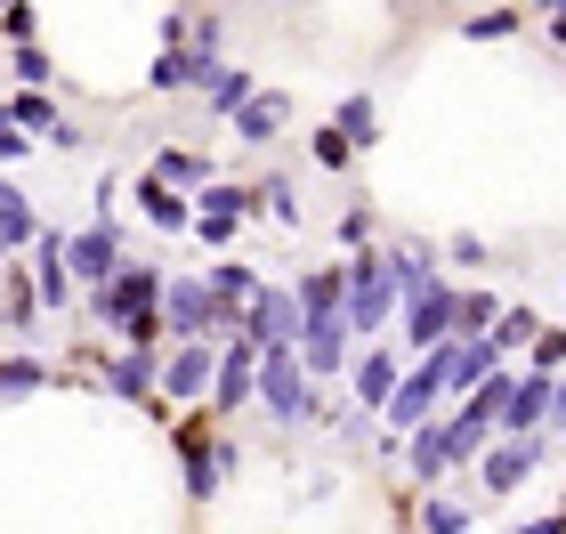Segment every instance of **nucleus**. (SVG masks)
<instances>
[{"instance_id": "obj_20", "label": "nucleus", "mask_w": 566, "mask_h": 534, "mask_svg": "<svg viewBox=\"0 0 566 534\" xmlns=\"http://www.w3.org/2000/svg\"><path fill=\"white\" fill-rule=\"evenodd\" d=\"M138 211H146V227H163V235H187V227H195V202H187V195H170L154 170L138 178Z\"/></svg>"}, {"instance_id": "obj_10", "label": "nucleus", "mask_w": 566, "mask_h": 534, "mask_svg": "<svg viewBox=\"0 0 566 534\" xmlns=\"http://www.w3.org/2000/svg\"><path fill=\"white\" fill-rule=\"evenodd\" d=\"M251 397H260V341H227L219 348V380H211V405H219V413H243V405Z\"/></svg>"}, {"instance_id": "obj_6", "label": "nucleus", "mask_w": 566, "mask_h": 534, "mask_svg": "<svg viewBox=\"0 0 566 534\" xmlns=\"http://www.w3.org/2000/svg\"><path fill=\"white\" fill-rule=\"evenodd\" d=\"M437 397H446V348L421 356V365H405V380H397V397H389V413H380V421H389L397 438H405V429H429L437 421Z\"/></svg>"}, {"instance_id": "obj_23", "label": "nucleus", "mask_w": 566, "mask_h": 534, "mask_svg": "<svg viewBox=\"0 0 566 534\" xmlns=\"http://www.w3.org/2000/svg\"><path fill=\"white\" fill-rule=\"evenodd\" d=\"M9 122H17V130H24V138H33V130H41L49 146H57V138L73 130V122H57V106H49V90H17V97H9Z\"/></svg>"}, {"instance_id": "obj_26", "label": "nucleus", "mask_w": 566, "mask_h": 534, "mask_svg": "<svg viewBox=\"0 0 566 534\" xmlns=\"http://www.w3.org/2000/svg\"><path fill=\"white\" fill-rule=\"evenodd\" d=\"M251 97H260V90H251V73H235V65H219V82H211V90H202V106H211V114H227V122H235V114L251 106Z\"/></svg>"}, {"instance_id": "obj_16", "label": "nucleus", "mask_w": 566, "mask_h": 534, "mask_svg": "<svg viewBox=\"0 0 566 534\" xmlns=\"http://www.w3.org/2000/svg\"><path fill=\"white\" fill-rule=\"evenodd\" d=\"M106 389L122 405H146L154 389H163V348H122L114 365H106Z\"/></svg>"}, {"instance_id": "obj_4", "label": "nucleus", "mask_w": 566, "mask_h": 534, "mask_svg": "<svg viewBox=\"0 0 566 534\" xmlns=\"http://www.w3.org/2000/svg\"><path fill=\"white\" fill-rule=\"evenodd\" d=\"M65 268H73V284H90V292H106L122 268V219H90L82 235H65Z\"/></svg>"}, {"instance_id": "obj_9", "label": "nucleus", "mask_w": 566, "mask_h": 534, "mask_svg": "<svg viewBox=\"0 0 566 534\" xmlns=\"http://www.w3.org/2000/svg\"><path fill=\"white\" fill-rule=\"evenodd\" d=\"M260 211V195L251 187H227V178H211V187L195 195V227H202V243H235V227Z\"/></svg>"}, {"instance_id": "obj_44", "label": "nucleus", "mask_w": 566, "mask_h": 534, "mask_svg": "<svg viewBox=\"0 0 566 534\" xmlns=\"http://www.w3.org/2000/svg\"><path fill=\"white\" fill-rule=\"evenodd\" d=\"M0 122H9V97H0Z\"/></svg>"}, {"instance_id": "obj_41", "label": "nucleus", "mask_w": 566, "mask_h": 534, "mask_svg": "<svg viewBox=\"0 0 566 534\" xmlns=\"http://www.w3.org/2000/svg\"><path fill=\"white\" fill-rule=\"evenodd\" d=\"M510 534H566V519L551 511V519H526V526H510Z\"/></svg>"}, {"instance_id": "obj_15", "label": "nucleus", "mask_w": 566, "mask_h": 534, "mask_svg": "<svg viewBox=\"0 0 566 534\" xmlns=\"http://www.w3.org/2000/svg\"><path fill=\"white\" fill-rule=\"evenodd\" d=\"M300 316L307 324H348V268H307L300 275Z\"/></svg>"}, {"instance_id": "obj_21", "label": "nucleus", "mask_w": 566, "mask_h": 534, "mask_svg": "<svg viewBox=\"0 0 566 534\" xmlns=\"http://www.w3.org/2000/svg\"><path fill=\"white\" fill-rule=\"evenodd\" d=\"M202 284H211V300H219V316H227V324H243V316H251V300L268 292L260 275H251V268H235V260H227V268H211Z\"/></svg>"}, {"instance_id": "obj_5", "label": "nucleus", "mask_w": 566, "mask_h": 534, "mask_svg": "<svg viewBox=\"0 0 566 534\" xmlns=\"http://www.w3.org/2000/svg\"><path fill=\"white\" fill-rule=\"evenodd\" d=\"M397 308V284H389V251H356L348 268V333H380Z\"/></svg>"}, {"instance_id": "obj_31", "label": "nucleus", "mask_w": 566, "mask_h": 534, "mask_svg": "<svg viewBox=\"0 0 566 534\" xmlns=\"http://www.w3.org/2000/svg\"><path fill=\"white\" fill-rule=\"evenodd\" d=\"M461 33L470 41H510V33H526V17L518 9H478V17H461Z\"/></svg>"}, {"instance_id": "obj_42", "label": "nucleus", "mask_w": 566, "mask_h": 534, "mask_svg": "<svg viewBox=\"0 0 566 534\" xmlns=\"http://www.w3.org/2000/svg\"><path fill=\"white\" fill-rule=\"evenodd\" d=\"M551 33H558V41H566V9H551Z\"/></svg>"}, {"instance_id": "obj_2", "label": "nucleus", "mask_w": 566, "mask_h": 534, "mask_svg": "<svg viewBox=\"0 0 566 534\" xmlns=\"http://www.w3.org/2000/svg\"><path fill=\"white\" fill-rule=\"evenodd\" d=\"M260 405H268V421H283V429L316 421V380L300 373V348H260Z\"/></svg>"}, {"instance_id": "obj_8", "label": "nucleus", "mask_w": 566, "mask_h": 534, "mask_svg": "<svg viewBox=\"0 0 566 534\" xmlns=\"http://www.w3.org/2000/svg\"><path fill=\"white\" fill-rule=\"evenodd\" d=\"M300 333H307V316H300V284H268L260 300H251L243 341H260V348H300Z\"/></svg>"}, {"instance_id": "obj_7", "label": "nucleus", "mask_w": 566, "mask_h": 534, "mask_svg": "<svg viewBox=\"0 0 566 534\" xmlns=\"http://www.w3.org/2000/svg\"><path fill=\"white\" fill-rule=\"evenodd\" d=\"M163 333L187 348V341H219V333H235V324L219 316V300H211V284H170V300H163Z\"/></svg>"}, {"instance_id": "obj_40", "label": "nucleus", "mask_w": 566, "mask_h": 534, "mask_svg": "<svg viewBox=\"0 0 566 534\" xmlns=\"http://www.w3.org/2000/svg\"><path fill=\"white\" fill-rule=\"evenodd\" d=\"M17 82H49V57H41V49H17Z\"/></svg>"}, {"instance_id": "obj_25", "label": "nucleus", "mask_w": 566, "mask_h": 534, "mask_svg": "<svg viewBox=\"0 0 566 534\" xmlns=\"http://www.w3.org/2000/svg\"><path fill=\"white\" fill-rule=\"evenodd\" d=\"M0 243L24 251V243H41V227H33V202H24L17 178H0Z\"/></svg>"}, {"instance_id": "obj_27", "label": "nucleus", "mask_w": 566, "mask_h": 534, "mask_svg": "<svg viewBox=\"0 0 566 534\" xmlns=\"http://www.w3.org/2000/svg\"><path fill=\"white\" fill-rule=\"evenodd\" d=\"M332 130H340L348 146H373L380 138V114H373V97L356 90V97H340V114H332Z\"/></svg>"}, {"instance_id": "obj_28", "label": "nucleus", "mask_w": 566, "mask_h": 534, "mask_svg": "<svg viewBox=\"0 0 566 534\" xmlns=\"http://www.w3.org/2000/svg\"><path fill=\"white\" fill-rule=\"evenodd\" d=\"M283 114H292V106H283V97H268V90H260V97H251V106L235 114V130H243L251 146H268V138L283 130Z\"/></svg>"}, {"instance_id": "obj_11", "label": "nucleus", "mask_w": 566, "mask_h": 534, "mask_svg": "<svg viewBox=\"0 0 566 534\" xmlns=\"http://www.w3.org/2000/svg\"><path fill=\"white\" fill-rule=\"evenodd\" d=\"M211 380H219V348H211V341H187V348L163 356V397H170V405H195Z\"/></svg>"}, {"instance_id": "obj_19", "label": "nucleus", "mask_w": 566, "mask_h": 534, "mask_svg": "<svg viewBox=\"0 0 566 534\" xmlns=\"http://www.w3.org/2000/svg\"><path fill=\"white\" fill-rule=\"evenodd\" d=\"M33 292H41V308H65V300H73L65 235H41V243H33Z\"/></svg>"}, {"instance_id": "obj_1", "label": "nucleus", "mask_w": 566, "mask_h": 534, "mask_svg": "<svg viewBox=\"0 0 566 534\" xmlns=\"http://www.w3.org/2000/svg\"><path fill=\"white\" fill-rule=\"evenodd\" d=\"M163 300H170L163 268H122L106 292H90V316L122 324V348H154V341H163Z\"/></svg>"}, {"instance_id": "obj_18", "label": "nucleus", "mask_w": 566, "mask_h": 534, "mask_svg": "<svg viewBox=\"0 0 566 534\" xmlns=\"http://www.w3.org/2000/svg\"><path fill=\"white\" fill-rule=\"evenodd\" d=\"M146 82H154V90H211V82H219V57H202V49H163Z\"/></svg>"}, {"instance_id": "obj_43", "label": "nucleus", "mask_w": 566, "mask_h": 534, "mask_svg": "<svg viewBox=\"0 0 566 534\" xmlns=\"http://www.w3.org/2000/svg\"><path fill=\"white\" fill-rule=\"evenodd\" d=\"M551 421H558V429H566V380H558V413H551Z\"/></svg>"}, {"instance_id": "obj_36", "label": "nucleus", "mask_w": 566, "mask_h": 534, "mask_svg": "<svg viewBox=\"0 0 566 534\" xmlns=\"http://www.w3.org/2000/svg\"><path fill=\"white\" fill-rule=\"evenodd\" d=\"M421 534H470V511H461V502H429V511H421Z\"/></svg>"}, {"instance_id": "obj_3", "label": "nucleus", "mask_w": 566, "mask_h": 534, "mask_svg": "<svg viewBox=\"0 0 566 534\" xmlns=\"http://www.w3.org/2000/svg\"><path fill=\"white\" fill-rule=\"evenodd\" d=\"M453 324H461V284H446V275H429V284L405 300V348H421L437 356L453 341Z\"/></svg>"}, {"instance_id": "obj_34", "label": "nucleus", "mask_w": 566, "mask_h": 534, "mask_svg": "<svg viewBox=\"0 0 566 534\" xmlns=\"http://www.w3.org/2000/svg\"><path fill=\"white\" fill-rule=\"evenodd\" d=\"M260 211H268L275 227H300V195H292V178H268V187H260Z\"/></svg>"}, {"instance_id": "obj_17", "label": "nucleus", "mask_w": 566, "mask_h": 534, "mask_svg": "<svg viewBox=\"0 0 566 534\" xmlns=\"http://www.w3.org/2000/svg\"><path fill=\"white\" fill-rule=\"evenodd\" d=\"M494 373H502L494 341H446V397H470V389H485Z\"/></svg>"}, {"instance_id": "obj_13", "label": "nucleus", "mask_w": 566, "mask_h": 534, "mask_svg": "<svg viewBox=\"0 0 566 534\" xmlns=\"http://www.w3.org/2000/svg\"><path fill=\"white\" fill-rule=\"evenodd\" d=\"M348 380H356V405H365V413H389V397L405 380V348H365L348 365Z\"/></svg>"}, {"instance_id": "obj_29", "label": "nucleus", "mask_w": 566, "mask_h": 534, "mask_svg": "<svg viewBox=\"0 0 566 534\" xmlns=\"http://www.w3.org/2000/svg\"><path fill=\"white\" fill-rule=\"evenodd\" d=\"M502 324V300L494 292H461V324H453V341H485Z\"/></svg>"}, {"instance_id": "obj_30", "label": "nucleus", "mask_w": 566, "mask_h": 534, "mask_svg": "<svg viewBox=\"0 0 566 534\" xmlns=\"http://www.w3.org/2000/svg\"><path fill=\"white\" fill-rule=\"evenodd\" d=\"M485 341H494V356H510V348L543 341V316H534V308H502V324H494V333H485Z\"/></svg>"}, {"instance_id": "obj_37", "label": "nucleus", "mask_w": 566, "mask_h": 534, "mask_svg": "<svg viewBox=\"0 0 566 534\" xmlns=\"http://www.w3.org/2000/svg\"><path fill=\"white\" fill-rule=\"evenodd\" d=\"M534 373H566V333H543V341H534Z\"/></svg>"}, {"instance_id": "obj_45", "label": "nucleus", "mask_w": 566, "mask_h": 534, "mask_svg": "<svg viewBox=\"0 0 566 534\" xmlns=\"http://www.w3.org/2000/svg\"><path fill=\"white\" fill-rule=\"evenodd\" d=\"M0 251H9V243H0Z\"/></svg>"}, {"instance_id": "obj_35", "label": "nucleus", "mask_w": 566, "mask_h": 534, "mask_svg": "<svg viewBox=\"0 0 566 534\" xmlns=\"http://www.w3.org/2000/svg\"><path fill=\"white\" fill-rule=\"evenodd\" d=\"M41 389V365L33 356H9V365H0V397H33Z\"/></svg>"}, {"instance_id": "obj_32", "label": "nucleus", "mask_w": 566, "mask_h": 534, "mask_svg": "<svg viewBox=\"0 0 566 534\" xmlns=\"http://www.w3.org/2000/svg\"><path fill=\"white\" fill-rule=\"evenodd\" d=\"M0 316H9V324H33V316H41V292L24 284V275H9V284H0Z\"/></svg>"}, {"instance_id": "obj_22", "label": "nucleus", "mask_w": 566, "mask_h": 534, "mask_svg": "<svg viewBox=\"0 0 566 534\" xmlns=\"http://www.w3.org/2000/svg\"><path fill=\"white\" fill-rule=\"evenodd\" d=\"M405 470H413L421 486H437V478L453 470V438H446V421H429V429H413V446H405Z\"/></svg>"}, {"instance_id": "obj_14", "label": "nucleus", "mask_w": 566, "mask_h": 534, "mask_svg": "<svg viewBox=\"0 0 566 534\" xmlns=\"http://www.w3.org/2000/svg\"><path fill=\"white\" fill-rule=\"evenodd\" d=\"M478 470H485V486H494V494H518L526 478L543 470V438H502V446H485Z\"/></svg>"}, {"instance_id": "obj_12", "label": "nucleus", "mask_w": 566, "mask_h": 534, "mask_svg": "<svg viewBox=\"0 0 566 534\" xmlns=\"http://www.w3.org/2000/svg\"><path fill=\"white\" fill-rule=\"evenodd\" d=\"M551 413H558V380L518 373V389H510V405H502V438H543Z\"/></svg>"}, {"instance_id": "obj_39", "label": "nucleus", "mask_w": 566, "mask_h": 534, "mask_svg": "<svg viewBox=\"0 0 566 534\" xmlns=\"http://www.w3.org/2000/svg\"><path fill=\"white\" fill-rule=\"evenodd\" d=\"M24 155H33V138H24L17 122H0V170H9V163H24Z\"/></svg>"}, {"instance_id": "obj_24", "label": "nucleus", "mask_w": 566, "mask_h": 534, "mask_svg": "<svg viewBox=\"0 0 566 534\" xmlns=\"http://www.w3.org/2000/svg\"><path fill=\"white\" fill-rule=\"evenodd\" d=\"M154 178H163L170 195H202V187H211V163L187 155V146H163V155H154Z\"/></svg>"}, {"instance_id": "obj_38", "label": "nucleus", "mask_w": 566, "mask_h": 534, "mask_svg": "<svg viewBox=\"0 0 566 534\" xmlns=\"http://www.w3.org/2000/svg\"><path fill=\"white\" fill-rule=\"evenodd\" d=\"M340 243H356V251H380V243H373V211H348V219H340Z\"/></svg>"}, {"instance_id": "obj_33", "label": "nucleus", "mask_w": 566, "mask_h": 534, "mask_svg": "<svg viewBox=\"0 0 566 534\" xmlns=\"http://www.w3.org/2000/svg\"><path fill=\"white\" fill-rule=\"evenodd\" d=\"M307 155H316V170H348V163H356V146H348V138H340V130L324 122V130L307 138Z\"/></svg>"}]
</instances>
